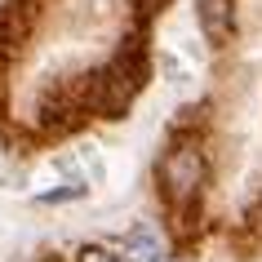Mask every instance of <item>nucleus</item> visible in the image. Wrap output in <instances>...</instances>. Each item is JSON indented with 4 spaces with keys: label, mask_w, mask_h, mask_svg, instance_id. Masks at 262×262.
I'll return each mask as SVG.
<instances>
[{
    "label": "nucleus",
    "mask_w": 262,
    "mask_h": 262,
    "mask_svg": "<svg viewBox=\"0 0 262 262\" xmlns=\"http://www.w3.org/2000/svg\"><path fill=\"white\" fill-rule=\"evenodd\" d=\"M160 187H165L173 200H191V195L205 187V156L195 151L191 142L169 147L165 160H160Z\"/></svg>",
    "instance_id": "obj_1"
},
{
    "label": "nucleus",
    "mask_w": 262,
    "mask_h": 262,
    "mask_svg": "<svg viewBox=\"0 0 262 262\" xmlns=\"http://www.w3.org/2000/svg\"><path fill=\"white\" fill-rule=\"evenodd\" d=\"M124 249H129V258H134V262H160V240H156V235L147 231V227H138V231H129Z\"/></svg>",
    "instance_id": "obj_2"
},
{
    "label": "nucleus",
    "mask_w": 262,
    "mask_h": 262,
    "mask_svg": "<svg viewBox=\"0 0 262 262\" xmlns=\"http://www.w3.org/2000/svg\"><path fill=\"white\" fill-rule=\"evenodd\" d=\"M76 262H120V258H116L111 249H102V245H84V249H80V258H76Z\"/></svg>",
    "instance_id": "obj_3"
}]
</instances>
